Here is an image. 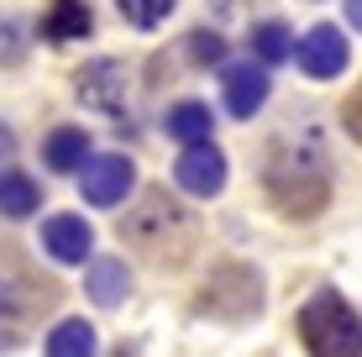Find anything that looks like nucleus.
<instances>
[{"instance_id":"obj_23","label":"nucleus","mask_w":362,"mask_h":357,"mask_svg":"<svg viewBox=\"0 0 362 357\" xmlns=\"http://www.w3.org/2000/svg\"><path fill=\"white\" fill-rule=\"evenodd\" d=\"M16 347V336H11V331H0V352H11Z\"/></svg>"},{"instance_id":"obj_14","label":"nucleus","mask_w":362,"mask_h":357,"mask_svg":"<svg viewBox=\"0 0 362 357\" xmlns=\"http://www.w3.org/2000/svg\"><path fill=\"white\" fill-rule=\"evenodd\" d=\"M100 341H95V326L79 321V315H69V321L53 326V336H47V357H95Z\"/></svg>"},{"instance_id":"obj_11","label":"nucleus","mask_w":362,"mask_h":357,"mask_svg":"<svg viewBox=\"0 0 362 357\" xmlns=\"http://www.w3.org/2000/svg\"><path fill=\"white\" fill-rule=\"evenodd\" d=\"M127 289H132V274H127L121 257H100L90 274H84V294H90L95 305H105V310H116V305L127 300Z\"/></svg>"},{"instance_id":"obj_2","label":"nucleus","mask_w":362,"mask_h":357,"mask_svg":"<svg viewBox=\"0 0 362 357\" xmlns=\"http://www.w3.org/2000/svg\"><path fill=\"white\" fill-rule=\"evenodd\" d=\"M121 237L136 242L153 263H179V257L189 252V242H194V221L179 200H168L163 189H147L142 205L121 221Z\"/></svg>"},{"instance_id":"obj_6","label":"nucleus","mask_w":362,"mask_h":357,"mask_svg":"<svg viewBox=\"0 0 362 357\" xmlns=\"http://www.w3.org/2000/svg\"><path fill=\"white\" fill-rule=\"evenodd\" d=\"M173 179H179L184 194L210 200V194L226 189V158H221L216 142H189V147H184V158L173 163Z\"/></svg>"},{"instance_id":"obj_20","label":"nucleus","mask_w":362,"mask_h":357,"mask_svg":"<svg viewBox=\"0 0 362 357\" xmlns=\"http://www.w3.org/2000/svg\"><path fill=\"white\" fill-rule=\"evenodd\" d=\"M341 127H346V137L362 142V84L352 95H346V105H341Z\"/></svg>"},{"instance_id":"obj_19","label":"nucleus","mask_w":362,"mask_h":357,"mask_svg":"<svg viewBox=\"0 0 362 357\" xmlns=\"http://www.w3.org/2000/svg\"><path fill=\"white\" fill-rule=\"evenodd\" d=\"M21 21H11V16H0V64H21Z\"/></svg>"},{"instance_id":"obj_10","label":"nucleus","mask_w":362,"mask_h":357,"mask_svg":"<svg viewBox=\"0 0 362 357\" xmlns=\"http://www.w3.org/2000/svg\"><path fill=\"white\" fill-rule=\"evenodd\" d=\"M268 100V74L263 69H252V64H242V69H226V110L231 116H257Z\"/></svg>"},{"instance_id":"obj_16","label":"nucleus","mask_w":362,"mask_h":357,"mask_svg":"<svg viewBox=\"0 0 362 357\" xmlns=\"http://www.w3.org/2000/svg\"><path fill=\"white\" fill-rule=\"evenodd\" d=\"M252 47H257L263 64H284V58L294 53V37H289L284 21H263V27H252Z\"/></svg>"},{"instance_id":"obj_21","label":"nucleus","mask_w":362,"mask_h":357,"mask_svg":"<svg viewBox=\"0 0 362 357\" xmlns=\"http://www.w3.org/2000/svg\"><path fill=\"white\" fill-rule=\"evenodd\" d=\"M11 153H16V131L0 127V168H6V158H11Z\"/></svg>"},{"instance_id":"obj_12","label":"nucleus","mask_w":362,"mask_h":357,"mask_svg":"<svg viewBox=\"0 0 362 357\" xmlns=\"http://www.w3.org/2000/svg\"><path fill=\"white\" fill-rule=\"evenodd\" d=\"M42 158H47L53 174H74V168H84V158H90V137H84L79 127H58V131H47Z\"/></svg>"},{"instance_id":"obj_7","label":"nucleus","mask_w":362,"mask_h":357,"mask_svg":"<svg viewBox=\"0 0 362 357\" xmlns=\"http://www.w3.org/2000/svg\"><path fill=\"white\" fill-rule=\"evenodd\" d=\"M294 53H299V69H305L310 79H336V74L346 69V58H352V47H346V37L336 27L320 21V27L305 32V42H299Z\"/></svg>"},{"instance_id":"obj_1","label":"nucleus","mask_w":362,"mask_h":357,"mask_svg":"<svg viewBox=\"0 0 362 357\" xmlns=\"http://www.w3.org/2000/svg\"><path fill=\"white\" fill-rule=\"evenodd\" d=\"M263 189H268V200H273V211H279V216H294V221L320 216V211H326V200H331V174H326L320 147L273 142L268 168H263Z\"/></svg>"},{"instance_id":"obj_4","label":"nucleus","mask_w":362,"mask_h":357,"mask_svg":"<svg viewBox=\"0 0 362 357\" xmlns=\"http://www.w3.org/2000/svg\"><path fill=\"white\" fill-rule=\"evenodd\" d=\"M74 90H79V100L90 110H100V116H110V121H127V69H121L116 58L84 64L74 74Z\"/></svg>"},{"instance_id":"obj_9","label":"nucleus","mask_w":362,"mask_h":357,"mask_svg":"<svg viewBox=\"0 0 362 357\" xmlns=\"http://www.w3.org/2000/svg\"><path fill=\"white\" fill-rule=\"evenodd\" d=\"M37 32H42V42H74V37H90L95 32V16H90L84 0H47Z\"/></svg>"},{"instance_id":"obj_13","label":"nucleus","mask_w":362,"mask_h":357,"mask_svg":"<svg viewBox=\"0 0 362 357\" xmlns=\"http://www.w3.org/2000/svg\"><path fill=\"white\" fill-rule=\"evenodd\" d=\"M163 131L173 142H210V131H216V116H210V105H199V100H184V105H173L168 116H163Z\"/></svg>"},{"instance_id":"obj_5","label":"nucleus","mask_w":362,"mask_h":357,"mask_svg":"<svg viewBox=\"0 0 362 357\" xmlns=\"http://www.w3.org/2000/svg\"><path fill=\"white\" fill-rule=\"evenodd\" d=\"M132 179H136V168H132L127 153H100V158H90V163H84L79 189H84V200H90V205H100V211H116V205L132 194Z\"/></svg>"},{"instance_id":"obj_24","label":"nucleus","mask_w":362,"mask_h":357,"mask_svg":"<svg viewBox=\"0 0 362 357\" xmlns=\"http://www.w3.org/2000/svg\"><path fill=\"white\" fill-rule=\"evenodd\" d=\"M0 310H11V294L6 289H0Z\"/></svg>"},{"instance_id":"obj_18","label":"nucleus","mask_w":362,"mask_h":357,"mask_svg":"<svg viewBox=\"0 0 362 357\" xmlns=\"http://www.w3.org/2000/svg\"><path fill=\"white\" fill-rule=\"evenodd\" d=\"M189 58L194 64H221V58H226V37L221 32H189Z\"/></svg>"},{"instance_id":"obj_8","label":"nucleus","mask_w":362,"mask_h":357,"mask_svg":"<svg viewBox=\"0 0 362 357\" xmlns=\"http://www.w3.org/2000/svg\"><path fill=\"white\" fill-rule=\"evenodd\" d=\"M95 247V231L84 226V216H47L42 221V252L58 263H84Z\"/></svg>"},{"instance_id":"obj_22","label":"nucleus","mask_w":362,"mask_h":357,"mask_svg":"<svg viewBox=\"0 0 362 357\" xmlns=\"http://www.w3.org/2000/svg\"><path fill=\"white\" fill-rule=\"evenodd\" d=\"M346 21H352V27L362 32V0H346Z\"/></svg>"},{"instance_id":"obj_15","label":"nucleus","mask_w":362,"mask_h":357,"mask_svg":"<svg viewBox=\"0 0 362 357\" xmlns=\"http://www.w3.org/2000/svg\"><path fill=\"white\" fill-rule=\"evenodd\" d=\"M37 184L27 174H16V168H0V216H11V221H21V216H32L37 211Z\"/></svg>"},{"instance_id":"obj_3","label":"nucleus","mask_w":362,"mask_h":357,"mask_svg":"<svg viewBox=\"0 0 362 357\" xmlns=\"http://www.w3.org/2000/svg\"><path fill=\"white\" fill-rule=\"evenodd\" d=\"M299 341L310 357H362V315L336 289H320L299 310Z\"/></svg>"},{"instance_id":"obj_17","label":"nucleus","mask_w":362,"mask_h":357,"mask_svg":"<svg viewBox=\"0 0 362 357\" xmlns=\"http://www.w3.org/2000/svg\"><path fill=\"white\" fill-rule=\"evenodd\" d=\"M179 6V0H116V11L132 21L136 32H153L158 21H168V11Z\"/></svg>"}]
</instances>
